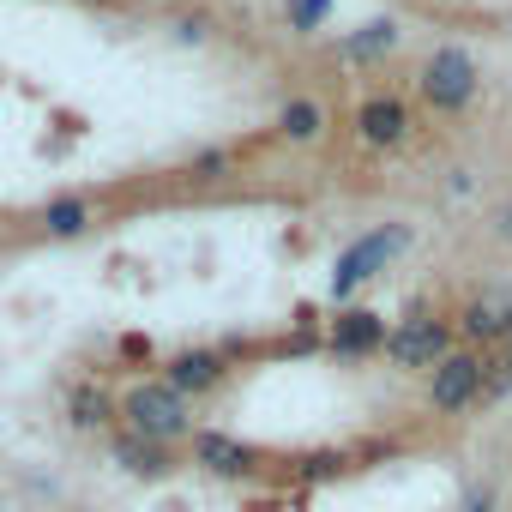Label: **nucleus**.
<instances>
[{
    "mask_svg": "<svg viewBox=\"0 0 512 512\" xmlns=\"http://www.w3.org/2000/svg\"><path fill=\"white\" fill-rule=\"evenodd\" d=\"M386 320L380 314H368V308H350V314H338L332 320V350L338 356H368V350H386Z\"/></svg>",
    "mask_w": 512,
    "mask_h": 512,
    "instance_id": "nucleus-9",
    "label": "nucleus"
},
{
    "mask_svg": "<svg viewBox=\"0 0 512 512\" xmlns=\"http://www.w3.org/2000/svg\"><path fill=\"white\" fill-rule=\"evenodd\" d=\"M494 235L512 247V199H500V211H494Z\"/></svg>",
    "mask_w": 512,
    "mask_h": 512,
    "instance_id": "nucleus-21",
    "label": "nucleus"
},
{
    "mask_svg": "<svg viewBox=\"0 0 512 512\" xmlns=\"http://www.w3.org/2000/svg\"><path fill=\"white\" fill-rule=\"evenodd\" d=\"M404 247H410V229H404V223H386V229L350 241V247L338 253V266H332V296H356L368 278H380V272L398 260Z\"/></svg>",
    "mask_w": 512,
    "mask_h": 512,
    "instance_id": "nucleus-3",
    "label": "nucleus"
},
{
    "mask_svg": "<svg viewBox=\"0 0 512 512\" xmlns=\"http://www.w3.org/2000/svg\"><path fill=\"white\" fill-rule=\"evenodd\" d=\"M506 320H512V308H506L500 296H476V302L458 314L464 338H506Z\"/></svg>",
    "mask_w": 512,
    "mask_h": 512,
    "instance_id": "nucleus-13",
    "label": "nucleus"
},
{
    "mask_svg": "<svg viewBox=\"0 0 512 512\" xmlns=\"http://www.w3.org/2000/svg\"><path fill=\"white\" fill-rule=\"evenodd\" d=\"M326 13H332V0H290V7H284V19H290L296 37H314L326 25Z\"/></svg>",
    "mask_w": 512,
    "mask_h": 512,
    "instance_id": "nucleus-16",
    "label": "nucleus"
},
{
    "mask_svg": "<svg viewBox=\"0 0 512 512\" xmlns=\"http://www.w3.org/2000/svg\"><path fill=\"white\" fill-rule=\"evenodd\" d=\"M43 229H49V235H61V241H67V235H85V229H91V205H85V199H73V193H61V199H49V205H43Z\"/></svg>",
    "mask_w": 512,
    "mask_h": 512,
    "instance_id": "nucleus-14",
    "label": "nucleus"
},
{
    "mask_svg": "<svg viewBox=\"0 0 512 512\" xmlns=\"http://www.w3.org/2000/svg\"><path fill=\"white\" fill-rule=\"evenodd\" d=\"M193 175H229V151H199L193 157Z\"/></svg>",
    "mask_w": 512,
    "mask_h": 512,
    "instance_id": "nucleus-20",
    "label": "nucleus"
},
{
    "mask_svg": "<svg viewBox=\"0 0 512 512\" xmlns=\"http://www.w3.org/2000/svg\"><path fill=\"white\" fill-rule=\"evenodd\" d=\"M115 464L133 470V476H169V470H175L169 446H157V440H145V434H133V428H115Z\"/></svg>",
    "mask_w": 512,
    "mask_h": 512,
    "instance_id": "nucleus-11",
    "label": "nucleus"
},
{
    "mask_svg": "<svg viewBox=\"0 0 512 512\" xmlns=\"http://www.w3.org/2000/svg\"><path fill=\"white\" fill-rule=\"evenodd\" d=\"M506 344H512V320H506Z\"/></svg>",
    "mask_w": 512,
    "mask_h": 512,
    "instance_id": "nucleus-22",
    "label": "nucleus"
},
{
    "mask_svg": "<svg viewBox=\"0 0 512 512\" xmlns=\"http://www.w3.org/2000/svg\"><path fill=\"white\" fill-rule=\"evenodd\" d=\"M512 392V350H506V362H488V386H482V404H500Z\"/></svg>",
    "mask_w": 512,
    "mask_h": 512,
    "instance_id": "nucleus-17",
    "label": "nucleus"
},
{
    "mask_svg": "<svg viewBox=\"0 0 512 512\" xmlns=\"http://www.w3.org/2000/svg\"><path fill=\"white\" fill-rule=\"evenodd\" d=\"M386 356H392V368H434L452 356V326L446 320H404L386 338Z\"/></svg>",
    "mask_w": 512,
    "mask_h": 512,
    "instance_id": "nucleus-5",
    "label": "nucleus"
},
{
    "mask_svg": "<svg viewBox=\"0 0 512 512\" xmlns=\"http://www.w3.org/2000/svg\"><path fill=\"white\" fill-rule=\"evenodd\" d=\"M223 350H181V356H169V368H163V380L181 392V398H199V392H217V380H223Z\"/></svg>",
    "mask_w": 512,
    "mask_h": 512,
    "instance_id": "nucleus-7",
    "label": "nucleus"
},
{
    "mask_svg": "<svg viewBox=\"0 0 512 512\" xmlns=\"http://www.w3.org/2000/svg\"><path fill=\"white\" fill-rule=\"evenodd\" d=\"M193 464H199V470H211V476H247L260 458H253V446H241L235 434L205 428V434H193Z\"/></svg>",
    "mask_w": 512,
    "mask_h": 512,
    "instance_id": "nucleus-8",
    "label": "nucleus"
},
{
    "mask_svg": "<svg viewBox=\"0 0 512 512\" xmlns=\"http://www.w3.org/2000/svg\"><path fill=\"white\" fill-rule=\"evenodd\" d=\"M278 133H284L290 145H314V139L326 133V109H320L314 97H290L284 115H278Z\"/></svg>",
    "mask_w": 512,
    "mask_h": 512,
    "instance_id": "nucleus-12",
    "label": "nucleus"
},
{
    "mask_svg": "<svg viewBox=\"0 0 512 512\" xmlns=\"http://www.w3.org/2000/svg\"><path fill=\"white\" fill-rule=\"evenodd\" d=\"M482 386H488V356L452 350V356L434 362V374H428V404H434L440 416H464L470 404H482Z\"/></svg>",
    "mask_w": 512,
    "mask_h": 512,
    "instance_id": "nucleus-4",
    "label": "nucleus"
},
{
    "mask_svg": "<svg viewBox=\"0 0 512 512\" xmlns=\"http://www.w3.org/2000/svg\"><path fill=\"white\" fill-rule=\"evenodd\" d=\"M392 43H398V25H392V19H374V25H362V31L350 37L344 55H350V61H380Z\"/></svg>",
    "mask_w": 512,
    "mask_h": 512,
    "instance_id": "nucleus-15",
    "label": "nucleus"
},
{
    "mask_svg": "<svg viewBox=\"0 0 512 512\" xmlns=\"http://www.w3.org/2000/svg\"><path fill=\"white\" fill-rule=\"evenodd\" d=\"M169 31H175V43H187V49H193V43H205V19H199V13H187V19H175Z\"/></svg>",
    "mask_w": 512,
    "mask_h": 512,
    "instance_id": "nucleus-19",
    "label": "nucleus"
},
{
    "mask_svg": "<svg viewBox=\"0 0 512 512\" xmlns=\"http://www.w3.org/2000/svg\"><path fill=\"white\" fill-rule=\"evenodd\" d=\"M356 139L374 145V151H392L410 139V103L404 97H362L356 109Z\"/></svg>",
    "mask_w": 512,
    "mask_h": 512,
    "instance_id": "nucleus-6",
    "label": "nucleus"
},
{
    "mask_svg": "<svg viewBox=\"0 0 512 512\" xmlns=\"http://www.w3.org/2000/svg\"><path fill=\"white\" fill-rule=\"evenodd\" d=\"M494 506H500V488L494 482H470L464 500H458V512H494Z\"/></svg>",
    "mask_w": 512,
    "mask_h": 512,
    "instance_id": "nucleus-18",
    "label": "nucleus"
},
{
    "mask_svg": "<svg viewBox=\"0 0 512 512\" xmlns=\"http://www.w3.org/2000/svg\"><path fill=\"white\" fill-rule=\"evenodd\" d=\"M115 416H121V404H115V392H109V386L79 380V386L67 392V422H73V428H85V434H91V428H109Z\"/></svg>",
    "mask_w": 512,
    "mask_h": 512,
    "instance_id": "nucleus-10",
    "label": "nucleus"
},
{
    "mask_svg": "<svg viewBox=\"0 0 512 512\" xmlns=\"http://www.w3.org/2000/svg\"><path fill=\"white\" fill-rule=\"evenodd\" d=\"M416 91H422L428 109H440V115H464V109L476 103V61H470V49H458V43L434 49V55L422 61Z\"/></svg>",
    "mask_w": 512,
    "mask_h": 512,
    "instance_id": "nucleus-2",
    "label": "nucleus"
},
{
    "mask_svg": "<svg viewBox=\"0 0 512 512\" xmlns=\"http://www.w3.org/2000/svg\"><path fill=\"white\" fill-rule=\"evenodd\" d=\"M121 428L157 440V446H175L193 434V416H187V398L169 386V380H139L121 392Z\"/></svg>",
    "mask_w": 512,
    "mask_h": 512,
    "instance_id": "nucleus-1",
    "label": "nucleus"
}]
</instances>
